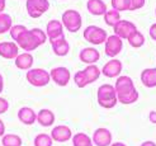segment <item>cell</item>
<instances>
[{
  "label": "cell",
  "mask_w": 156,
  "mask_h": 146,
  "mask_svg": "<svg viewBox=\"0 0 156 146\" xmlns=\"http://www.w3.org/2000/svg\"><path fill=\"white\" fill-rule=\"evenodd\" d=\"M18 119L23 125L32 126L34 122H37V113L29 107H22L18 111Z\"/></svg>",
  "instance_id": "obj_17"
},
{
  "label": "cell",
  "mask_w": 156,
  "mask_h": 146,
  "mask_svg": "<svg viewBox=\"0 0 156 146\" xmlns=\"http://www.w3.org/2000/svg\"><path fill=\"white\" fill-rule=\"evenodd\" d=\"M87 9L93 15H104L107 13V4L103 0H88Z\"/></svg>",
  "instance_id": "obj_18"
},
{
  "label": "cell",
  "mask_w": 156,
  "mask_h": 146,
  "mask_svg": "<svg viewBox=\"0 0 156 146\" xmlns=\"http://www.w3.org/2000/svg\"><path fill=\"white\" fill-rule=\"evenodd\" d=\"M22 144H23V141L20 139V136L15 135V134H6L2 139L3 146H22Z\"/></svg>",
  "instance_id": "obj_27"
},
{
  "label": "cell",
  "mask_w": 156,
  "mask_h": 146,
  "mask_svg": "<svg viewBox=\"0 0 156 146\" xmlns=\"http://www.w3.org/2000/svg\"><path fill=\"white\" fill-rule=\"evenodd\" d=\"M83 37L90 45H102V43H105L108 34L103 28H100L98 26H89L84 29Z\"/></svg>",
  "instance_id": "obj_4"
},
{
  "label": "cell",
  "mask_w": 156,
  "mask_h": 146,
  "mask_svg": "<svg viewBox=\"0 0 156 146\" xmlns=\"http://www.w3.org/2000/svg\"><path fill=\"white\" fill-rule=\"evenodd\" d=\"M51 46H52V51L56 56H61V57L66 56L70 51V45L66 41V38H62V40H58L56 42H52Z\"/></svg>",
  "instance_id": "obj_22"
},
{
  "label": "cell",
  "mask_w": 156,
  "mask_h": 146,
  "mask_svg": "<svg viewBox=\"0 0 156 146\" xmlns=\"http://www.w3.org/2000/svg\"><path fill=\"white\" fill-rule=\"evenodd\" d=\"M111 146H127V145L123 144V142H113Z\"/></svg>",
  "instance_id": "obj_43"
},
{
  "label": "cell",
  "mask_w": 156,
  "mask_h": 146,
  "mask_svg": "<svg viewBox=\"0 0 156 146\" xmlns=\"http://www.w3.org/2000/svg\"><path fill=\"white\" fill-rule=\"evenodd\" d=\"M83 71L85 74V78L88 80V84L95 83L100 76V70L97 65H87V67L83 69Z\"/></svg>",
  "instance_id": "obj_23"
},
{
  "label": "cell",
  "mask_w": 156,
  "mask_h": 146,
  "mask_svg": "<svg viewBox=\"0 0 156 146\" xmlns=\"http://www.w3.org/2000/svg\"><path fill=\"white\" fill-rule=\"evenodd\" d=\"M122 48H123V40L122 38H119L115 34L108 36L107 41L104 43V51H105V55L108 57L114 59L115 56H118L122 51Z\"/></svg>",
  "instance_id": "obj_6"
},
{
  "label": "cell",
  "mask_w": 156,
  "mask_h": 146,
  "mask_svg": "<svg viewBox=\"0 0 156 146\" xmlns=\"http://www.w3.org/2000/svg\"><path fill=\"white\" fill-rule=\"evenodd\" d=\"M50 75H51V80L58 87H66L70 81V79H71L70 70L65 66L53 67L50 71Z\"/></svg>",
  "instance_id": "obj_8"
},
{
  "label": "cell",
  "mask_w": 156,
  "mask_h": 146,
  "mask_svg": "<svg viewBox=\"0 0 156 146\" xmlns=\"http://www.w3.org/2000/svg\"><path fill=\"white\" fill-rule=\"evenodd\" d=\"M3 89H4V78H3V75L0 74V94L3 93Z\"/></svg>",
  "instance_id": "obj_40"
},
{
  "label": "cell",
  "mask_w": 156,
  "mask_h": 146,
  "mask_svg": "<svg viewBox=\"0 0 156 146\" xmlns=\"http://www.w3.org/2000/svg\"><path fill=\"white\" fill-rule=\"evenodd\" d=\"M127 41L131 45V47L140 48V47H142L144 43H145V36L137 29V30H135V32L127 38Z\"/></svg>",
  "instance_id": "obj_25"
},
{
  "label": "cell",
  "mask_w": 156,
  "mask_h": 146,
  "mask_svg": "<svg viewBox=\"0 0 156 146\" xmlns=\"http://www.w3.org/2000/svg\"><path fill=\"white\" fill-rule=\"evenodd\" d=\"M146 0H129V10H138L144 8Z\"/></svg>",
  "instance_id": "obj_35"
},
{
  "label": "cell",
  "mask_w": 156,
  "mask_h": 146,
  "mask_svg": "<svg viewBox=\"0 0 156 146\" xmlns=\"http://www.w3.org/2000/svg\"><path fill=\"white\" fill-rule=\"evenodd\" d=\"M141 81H142V85H145L146 88H155L156 87V67H149L142 70Z\"/></svg>",
  "instance_id": "obj_20"
},
{
  "label": "cell",
  "mask_w": 156,
  "mask_h": 146,
  "mask_svg": "<svg viewBox=\"0 0 156 146\" xmlns=\"http://www.w3.org/2000/svg\"><path fill=\"white\" fill-rule=\"evenodd\" d=\"M73 132H71V128L65 126V125H60L52 128L51 131V137L53 141H57V142H66L69 140L73 139Z\"/></svg>",
  "instance_id": "obj_15"
},
{
  "label": "cell",
  "mask_w": 156,
  "mask_h": 146,
  "mask_svg": "<svg viewBox=\"0 0 156 146\" xmlns=\"http://www.w3.org/2000/svg\"><path fill=\"white\" fill-rule=\"evenodd\" d=\"M5 9V0H0V14H2Z\"/></svg>",
  "instance_id": "obj_42"
},
{
  "label": "cell",
  "mask_w": 156,
  "mask_h": 146,
  "mask_svg": "<svg viewBox=\"0 0 156 146\" xmlns=\"http://www.w3.org/2000/svg\"><path fill=\"white\" fill-rule=\"evenodd\" d=\"M113 30H114V34L118 36L122 40H127V38L137 30V27L135 23H132L129 20H126V19H121L117 24L113 27Z\"/></svg>",
  "instance_id": "obj_10"
},
{
  "label": "cell",
  "mask_w": 156,
  "mask_h": 146,
  "mask_svg": "<svg viewBox=\"0 0 156 146\" xmlns=\"http://www.w3.org/2000/svg\"><path fill=\"white\" fill-rule=\"evenodd\" d=\"M141 146H156V144L154 141H145L141 144Z\"/></svg>",
  "instance_id": "obj_41"
},
{
  "label": "cell",
  "mask_w": 156,
  "mask_h": 146,
  "mask_svg": "<svg viewBox=\"0 0 156 146\" xmlns=\"http://www.w3.org/2000/svg\"><path fill=\"white\" fill-rule=\"evenodd\" d=\"M97 99H98V104L105 109H111L114 108L118 103V98H117V91L114 85L111 84H103L98 88L97 91Z\"/></svg>",
  "instance_id": "obj_1"
},
{
  "label": "cell",
  "mask_w": 156,
  "mask_h": 146,
  "mask_svg": "<svg viewBox=\"0 0 156 146\" xmlns=\"http://www.w3.org/2000/svg\"><path fill=\"white\" fill-rule=\"evenodd\" d=\"M46 34L47 38L50 40V42H56L58 40L65 38L64 34V24H62L61 20L57 19H52L47 23V28H46Z\"/></svg>",
  "instance_id": "obj_7"
},
{
  "label": "cell",
  "mask_w": 156,
  "mask_h": 146,
  "mask_svg": "<svg viewBox=\"0 0 156 146\" xmlns=\"http://www.w3.org/2000/svg\"><path fill=\"white\" fill-rule=\"evenodd\" d=\"M37 122L42 127H50L55 123V113L47 108L41 109L37 113Z\"/></svg>",
  "instance_id": "obj_21"
},
{
  "label": "cell",
  "mask_w": 156,
  "mask_h": 146,
  "mask_svg": "<svg viewBox=\"0 0 156 146\" xmlns=\"http://www.w3.org/2000/svg\"><path fill=\"white\" fill-rule=\"evenodd\" d=\"M2 146H3V145H2Z\"/></svg>",
  "instance_id": "obj_45"
},
{
  "label": "cell",
  "mask_w": 156,
  "mask_h": 146,
  "mask_svg": "<svg viewBox=\"0 0 156 146\" xmlns=\"http://www.w3.org/2000/svg\"><path fill=\"white\" fill-rule=\"evenodd\" d=\"M122 69H123L122 61H119L118 59H112L103 66L102 74L107 76V78H118V76H121Z\"/></svg>",
  "instance_id": "obj_13"
},
{
  "label": "cell",
  "mask_w": 156,
  "mask_h": 146,
  "mask_svg": "<svg viewBox=\"0 0 156 146\" xmlns=\"http://www.w3.org/2000/svg\"><path fill=\"white\" fill-rule=\"evenodd\" d=\"M30 32L33 33V36L36 37V40L38 43H40V46L46 43V41H47V34H46V32H43L41 28H32Z\"/></svg>",
  "instance_id": "obj_34"
},
{
  "label": "cell",
  "mask_w": 156,
  "mask_h": 146,
  "mask_svg": "<svg viewBox=\"0 0 156 146\" xmlns=\"http://www.w3.org/2000/svg\"><path fill=\"white\" fill-rule=\"evenodd\" d=\"M149 34H150V37L152 38L154 41H156V23H154V24L150 27V29H149Z\"/></svg>",
  "instance_id": "obj_37"
},
{
  "label": "cell",
  "mask_w": 156,
  "mask_h": 146,
  "mask_svg": "<svg viewBox=\"0 0 156 146\" xmlns=\"http://www.w3.org/2000/svg\"><path fill=\"white\" fill-rule=\"evenodd\" d=\"M4 135H5V125L3 119L0 118V136H4Z\"/></svg>",
  "instance_id": "obj_39"
},
{
  "label": "cell",
  "mask_w": 156,
  "mask_h": 146,
  "mask_svg": "<svg viewBox=\"0 0 156 146\" xmlns=\"http://www.w3.org/2000/svg\"><path fill=\"white\" fill-rule=\"evenodd\" d=\"M33 65V56L30 55V52H23L19 53L15 59V66L20 70H30Z\"/></svg>",
  "instance_id": "obj_19"
},
{
  "label": "cell",
  "mask_w": 156,
  "mask_h": 146,
  "mask_svg": "<svg viewBox=\"0 0 156 146\" xmlns=\"http://www.w3.org/2000/svg\"><path fill=\"white\" fill-rule=\"evenodd\" d=\"M93 144L95 146H111L112 145V132L108 128H97L93 134Z\"/></svg>",
  "instance_id": "obj_12"
},
{
  "label": "cell",
  "mask_w": 156,
  "mask_h": 146,
  "mask_svg": "<svg viewBox=\"0 0 156 146\" xmlns=\"http://www.w3.org/2000/svg\"><path fill=\"white\" fill-rule=\"evenodd\" d=\"M27 30V27L23 26V24H17V26H13L12 29H10V37L13 38V41L15 42L18 40V38L24 33Z\"/></svg>",
  "instance_id": "obj_33"
},
{
  "label": "cell",
  "mask_w": 156,
  "mask_h": 146,
  "mask_svg": "<svg viewBox=\"0 0 156 146\" xmlns=\"http://www.w3.org/2000/svg\"><path fill=\"white\" fill-rule=\"evenodd\" d=\"M79 59H80L81 62L87 64V65H94L95 62H98V61H99L100 53L94 47H85V48H83L80 51Z\"/></svg>",
  "instance_id": "obj_16"
},
{
  "label": "cell",
  "mask_w": 156,
  "mask_h": 146,
  "mask_svg": "<svg viewBox=\"0 0 156 146\" xmlns=\"http://www.w3.org/2000/svg\"><path fill=\"white\" fill-rule=\"evenodd\" d=\"M19 55V46L14 41H4L0 42V56L6 60H15Z\"/></svg>",
  "instance_id": "obj_14"
},
{
  "label": "cell",
  "mask_w": 156,
  "mask_h": 146,
  "mask_svg": "<svg viewBox=\"0 0 156 146\" xmlns=\"http://www.w3.org/2000/svg\"><path fill=\"white\" fill-rule=\"evenodd\" d=\"M26 8L29 17L36 19L50 9V2L48 0H27Z\"/></svg>",
  "instance_id": "obj_5"
},
{
  "label": "cell",
  "mask_w": 156,
  "mask_h": 146,
  "mask_svg": "<svg viewBox=\"0 0 156 146\" xmlns=\"http://www.w3.org/2000/svg\"><path fill=\"white\" fill-rule=\"evenodd\" d=\"M119 20H121V14H119L118 10H115V9H109L104 14V22H105V24L109 26V27H114Z\"/></svg>",
  "instance_id": "obj_26"
},
{
  "label": "cell",
  "mask_w": 156,
  "mask_h": 146,
  "mask_svg": "<svg viewBox=\"0 0 156 146\" xmlns=\"http://www.w3.org/2000/svg\"><path fill=\"white\" fill-rule=\"evenodd\" d=\"M155 14H156V9H155Z\"/></svg>",
  "instance_id": "obj_44"
},
{
  "label": "cell",
  "mask_w": 156,
  "mask_h": 146,
  "mask_svg": "<svg viewBox=\"0 0 156 146\" xmlns=\"http://www.w3.org/2000/svg\"><path fill=\"white\" fill-rule=\"evenodd\" d=\"M112 9L121 12L129 10V0H112Z\"/></svg>",
  "instance_id": "obj_31"
},
{
  "label": "cell",
  "mask_w": 156,
  "mask_h": 146,
  "mask_svg": "<svg viewBox=\"0 0 156 146\" xmlns=\"http://www.w3.org/2000/svg\"><path fill=\"white\" fill-rule=\"evenodd\" d=\"M52 137L51 135H47V134H40L34 137V146H52Z\"/></svg>",
  "instance_id": "obj_29"
},
{
  "label": "cell",
  "mask_w": 156,
  "mask_h": 146,
  "mask_svg": "<svg viewBox=\"0 0 156 146\" xmlns=\"http://www.w3.org/2000/svg\"><path fill=\"white\" fill-rule=\"evenodd\" d=\"M73 145L74 146H93V140L90 137L84 134V132H77L76 135L73 136Z\"/></svg>",
  "instance_id": "obj_24"
},
{
  "label": "cell",
  "mask_w": 156,
  "mask_h": 146,
  "mask_svg": "<svg viewBox=\"0 0 156 146\" xmlns=\"http://www.w3.org/2000/svg\"><path fill=\"white\" fill-rule=\"evenodd\" d=\"M114 88H115V91H117V97L128 94V93H131V91H133L136 89L132 79L129 78V76H126V75H121V76L117 78Z\"/></svg>",
  "instance_id": "obj_11"
},
{
  "label": "cell",
  "mask_w": 156,
  "mask_h": 146,
  "mask_svg": "<svg viewBox=\"0 0 156 146\" xmlns=\"http://www.w3.org/2000/svg\"><path fill=\"white\" fill-rule=\"evenodd\" d=\"M27 81L33 87H46L48 85V83L51 80V75L47 70L44 69H30L26 74Z\"/></svg>",
  "instance_id": "obj_3"
},
{
  "label": "cell",
  "mask_w": 156,
  "mask_h": 146,
  "mask_svg": "<svg viewBox=\"0 0 156 146\" xmlns=\"http://www.w3.org/2000/svg\"><path fill=\"white\" fill-rule=\"evenodd\" d=\"M13 27V20L9 14L2 13L0 14V34H4L6 32H10Z\"/></svg>",
  "instance_id": "obj_28"
},
{
  "label": "cell",
  "mask_w": 156,
  "mask_h": 146,
  "mask_svg": "<svg viewBox=\"0 0 156 146\" xmlns=\"http://www.w3.org/2000/svg\"><path fill=\"white\" fill-rule=\"evenodd\" d=\"M61 22L64 27L71 33H76L77 30L81 28L83 24V18H81V14L75 10V9H67L62 13V17H61Z\"/></svg>",
  "instance_id": "obj_2"
},
{
  "label": "cell",
  "mask_w": 156,
  "mask_h": 146,
  "mask_svg": "<svg viewBox=\"0 0 156 146\" xmlns=\"http://www.w3.org/2000/svg\"><path fill=\"white\" fill-rule=\"evenodd\" d=\"M149 119L152 123H156V111H151L149 114Z\"/></svg>",
  "instance_id": "obj_38"
},
{
  "label": "cell",
  "mask_w": 156,
  "mask_h": 146,
  "mask_svg": "<svg viewBox=\"0 0 156 146\" xmlns=\"http://www.w3.org/2000/svg\"><path fill=\"white\" fill-rule=\"evenodd\" d=\"M8 109H9V102L5 98L0 97V114H4Z\"/></svg>",
  "instance_id": "obj_36"
},
{
  "label": "cell",
  "mask_w": 156,
  "mask_h": 146,
  "mask_svg": "<svg viewBox=\"0 0 156 146\" xmlns=\"http://www.w3.org/2000/svg\"><path fill=\"white\" fill-rule=\"evenodd\" d=\"M15 43H17L22 50H24L26 52H32L36 48L40 47V43L37 42L36 37L33 36L32 32H30V29H27L26 32L15 41Z\"/></svg>",
  "instance_id": "obj_9"
},
{
  "label": "cell",
  "mask_w": 156,
  "mask_h": 146,
  "mask_svg": "<svg viewBox=\"0 0 156 146\" xmlns=\"http://www.w3.org/2000/svg\"><path fill=\"white\" fill-rule=\"evenodd\" d=\"M74 81H75V84H76L77 88H85L87 85H89L88 80H87V78H85V74H84L83 70H79V71L75 73V75H74Z\"/></svg>",
  "instance_id": "obj_32"
},
{
  "label": "cell",
  "mask_w": 156,
  "mask_h": 146,
  "mask_svg": "<svg viewBox=\"0 0 156 146\" xmlns=\"http://www.w3.org/2000/svg\"><path fill=\"white\" fill-rule=\"evenodd\" d=\"M118 102H121L122 104H132L138 101V91L137 89H135L133 91H131L128 94H124V95H118Z\"/></svg>",
  "instance_id": "obj_30"
}]
</instances>
